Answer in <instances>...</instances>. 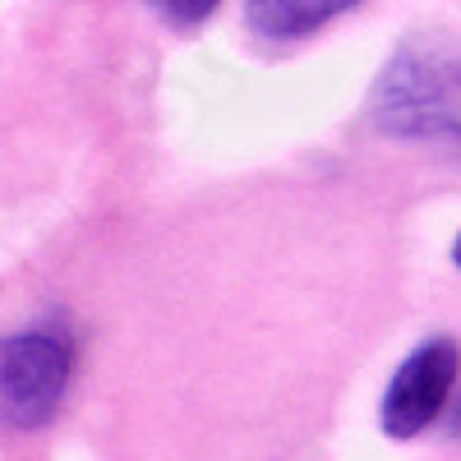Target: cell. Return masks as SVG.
<instances>
[{
	"mask_svg": "<svg viewBox=\"0 0 461 461\" xmlns=\"http://www.w3.org/2000/svg\"><path fill=\"white\" fill-rule=\"evenodd\" d=\"M452 263H456V267H461V236H456V240H452Z\"/></svg>",
	"mask_w": 461,
	"mask_h": 461,
	"instance_id": "cell-7",
	"label": "cell"
},
{
	"mask_svg": "<svg viewBox=\"0 0 461 461\" xmlns=\"http://www.w3.org/2000/svg\"><path fill=\"white\" fill-rule=\"evenodd\" d=\"M221 0H152V10H158L171 28H199L203 19L217 14Z\"/></svg>",
	"mask_w": 461,
	"mask_h": 461,
	"instance_id": "cell-5",
	"label": "cell"
},
{
	"mask_svg": "<svg viewBox=\"0 0 461 461\" xmlns=\"http://www.w3.org/2000/svg\"><path fill=\"white\" fill-rule=\"evenodd\" d=\"M374 121L397 139L461 143V37L415 32L374 88Z\"/></svg>",
	"mask_w": 461,
	"mask_h": 461,
	"instance_id": "cell-1",
	"label": "cell"
},
{
	"mask_svg": "<svg viewBox=\"0 0 461 461\" xmlns=\"http://www.w3.org/2000/svg\"><path fill=\"white\" fill-rule=\"evenodd\" d=\"M356 5L360 0H245V23L263 42H300Z\"/></svg>",
	"mask_w": 461,
	"mask_h": 461,
	"instance_id": "cell-4",
	"label": "cell"
},
{
	"mask_svg": "<svg viewBox=\"0 0 461 461\" xmlns=\"http://www.w3.org/2000/svg\"><path fill=\"white\" fill-rule=\"evenodd\" d=\"M74 374V341L56 328L0 337V425L42 429L56 420Z\"/></svg>",
	"mask_w": 461,
	"mask_h": 461,
	"instance_id": "cell-2",
	"label": "cell"
},
{
	"mask_svg": "<svg viewBox=\"0 0 461 461\" xmlns=\"http://www.w3.org/2000/svg\"><path fill=\"white\" fill-rule=\"evenodd\" d=\"M452 438H461V402H456V411H452Z\"/></svg>",
	"mask_w": 461,
	"mask_h": 461,
	"instance_id": "cell-6",
	"label": "cell"
},
{
	"mask_svg": "<svg viewBox=\"0 0 461 461\" xmlns=\"http://www.w3.org/2000/svg\"><path fill=\"white\" fill-rule=\"evenodd\" d=\"M456 369H461V346L452 337H429L425 346H415L397 365L388 393H383V406H378L383 434L397 443L425 434L443 415V406L456 388Z\"/></svg>",
	"mask_w": 461,
	"mask_h": 461,
	"instance_id": "cell-3",
	"label": "cell"
}]
</instances>
